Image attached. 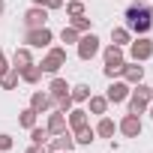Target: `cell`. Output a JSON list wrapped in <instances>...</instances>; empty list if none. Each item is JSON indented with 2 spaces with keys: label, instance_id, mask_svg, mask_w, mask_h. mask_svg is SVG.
I'll list each match as a JSON object with an SVG mask.
<instances>
[{
  "label": "cell",
  "instance_id": "4fadbf2b",
  "mask_svg": "<svg viewBox=\"0 0 153 153\" xmlns=\"http://www.w3.org/2000/svg\"><path fill=\"white\" fill-rule=\"evenodd\" d=\"M30 108H33L36 114H48V111L54 108V99H51L48 93H42V90H36V93L30 96Z\"/></svg>",
  "mask_w": 153,
  "mask_h": 153
},
{
  "label": "cell",
  "instance_id": "44dd1931",
  "mask_svg": "<svg viewBox=\"0 0 153 153\" xmlns=\"http://www.w3.org/2000/svg\"><path fill=\"white\" fill-rule=\"evenodd\" d=\"M18 72H21V81H24V84H39V81H42L39 63H30V66H24V69H18Z\"/></svg>",
  "mask_w": 153,
  "mask_h": 153
},
{
  "label": "cell",
  "instance_id": "8d00e7d4",
  "mask_svg": "<svg viewBox=\"0 0 153 153\" xmlns=\"http://www.w3.org/2000/svg\"><path fill=\"white\" fill-rule=\"evenodd\" d=\"M30 3H33V6H42V3H45V0H30Z\"/></svg>",
  "mask_w": 153,
  "mask_h": 153
},
{
  "label": "cell",
  "instance_id": "ba28073f",
  "mask_svg": "<svg viewBox=\"0 0 153 153\" xmlns=\"http://www.w3.org/2000/svg\"><path fill=\"white\" fill-rule=\"evenodd\" d=\"M117 132L126 135V138H138V135L144 132V123H141L138 114H129V111H126V114L120 117V123H117Z\"/></svg>",
  "mask_w": 153,
  "mask_h": 153
},
{
  "label": "cell",
  "instance_id": "f35d334b",
  "mask_svg": "<svg viewBox=\"0 0 153 153\" xmlns=\"http://www.w3.org/2000/svg\"><path fill=\"white\" fill-rule=\"evenodd\" d=\"M0 54H3V48H0Z\"/></svg>",
  "mask_w": 153,
  "mask_h": 153
},
{
  "label": "cell",
  "instance_id": "4316f807",
  "mask_svg": "<svg viewBox=\"0 0 153 153\" xmlns=\"http://www.w3.org/2000/svg\"><path fill=\"white\" fill-rule=\"evenodd\" d=\"M69 24H72L75 30H78V33H90V30H93V21H90L87 15H78V18H69Z\"/></svg>",
  "mask_w": 153,
  "mask_h": 153
},
{
  "label": "cell",
  "instance_id": "7a4b0ae2",
  "mask_svg": "<svg viewBox=\"0 0 153 153\" xmlns=\"http://www.w3.org/2000/svg\"><path fill=\"white\" fill-rule=\"evenodd\" d=\"M60 66H66V48L63 45H48V54L39 60L42 75H57Z\"/></svg>",
  "mask_w": 153,
  "mask_h": 153
},
{
  "label": "cell",
  "instance_id": "836d02e7",
  "mask_svg": "<svg viewBox=\"0 0 153 153\" xmlns=\"http://www.w3.org/2000/svg\"><path fill=\"white\" fill-rule=\"evenodd\" d=\"M24 153H48V147H45V144H30Z\"/></svg>",
  "mask_w": 153,
  "mask_h": 153
},
{
  "label": "cell",
  "instance_id": "d590c367",
  "mask_svg": "<svg viewBox=\"0 0 153 153\" xmlns=\"http://www.w3.org/2000/svg\"><path fill=\"white\" fill-rule=\"evenodd\" d=\"M147 114H150V120H153V102H150V105H147Z\"/></svg>",
  "mask_w": 153,
  "mask_h": 153
},
{
  "label": "cell",
  "instance_id": "83f0119b",
  "mask_svg": "<svg viewBox=\"0 0 153 153\" xmlns=\"http://www.w3.org/2000/svg\"><path fill=\"white\" fill-rule=\"evenodd\" d=\"M78 39H81V33L75 30L72 24H66V27L60 30V42H66V45H75V42H78Z\"/></svg>",
  "mask_w": 153,
  "mask_h": 153
},
{
  "label": "cell",
  "instance_id": "cb8c5ba5",
  "mask_svg": "<svg viewBox=\"0 0 153 153\" xmlns=\"http://www.w3.org/2000/svg\"><path fill=\"white\" fill-rule=\"evenodd\" d=\"M36 117H39V114H36V111L27 105L24 111H18V126H24V129H33V126H36Z\"/></svg>",
  "mask_w": 153,
  "mask_h": 153
},
{
  "label": "cell",
  "instance_id": "8992f818",
  "mask_svg": "<svg viewBox=\"0 0 153 153\" xmlns=\"http://www.w3.org/2000/svg\"><path fill=\"white\" fill-rule=\"evenodd\" d=\"M24 42H27L30 48H48V45L54 42V33H51L48 24H45V27H33V30L24 33Z\"/></svg>",
  "mask_w": 153,
  "mask_h": 153
},
{
  "label": "cell",
  "instance_id": "7c38bea8",
  "mask_svg": "<svg viewBox=\"0 0 153 153\" xmlns=\"http://www.w3.org/2000/svg\"><path fill=\"white\" fill-rule=\"evenodd\" d=\"M102 60H105V66H123L126 54H123V48H120V45L108 42V45L102 48Z\"/></svg>",
  "mask_w": 153,
  "mask_h": 153
},
{
  "label": "cell",
  "instance_id": "30bf717a",
  "mask_svg": "<svg viewBox=\"0 0 153 153\" xmlns=\"http://www.w3.org/2000/svg\"><path fill=\"white\" fill-rule=\"evenodd\" d=\"M120 78H123L126 84H138V81H144V66H141V63H135V60H123Z\"/></svg>",
  "mask_w": 153,
  "mask_h": 153
},
{
  "label": "cell",
  "instance_id": "d6986e66",
  "mask_svg": "<svg viewBox=\"0 0 153 153\" xmlns=\"http://www.w3.org/2000/svg\"><path fill=\"white\" fill-rule=\"evenodd\" d=\"M72 138H75V144H81V147H90V144L96 141V132H93V126L87 123V126H81V129H75V132H72Z\"/></svg>",
  "mask_w": 153,
  "mask_h": 153
},
{
  "label": "cell",
  "instance_id": "74e56055",
  "mask_svg": "<svg viewBox=\"0 0 153 153\" xmlns=\"http://www.w3.org/2000/svg\"><path fill=\"white\" fill-rule=\"evenodd\" d=\"M3 9H6V3H3V0H0V15H3Z\"/></svg>",
  "mask_w": 153,
  "mask_h": 153
},
{
  "label": "cell",
  "instance_id": "9c48e42d",
  "mask_svg": "<svg viewBox=\"0 0 153 153\" xmlns=\"http://www.w3.org/2000/svg\"><path fill=\"white\" fill-rule=\"evenodd\" d=\"M45 24H48V9H45V6H30V9L24 12V27H27V30L45 27Z\"/></svg>",
  "mask_w": 153,
  "mask_h": 153
},
{
  "label": "cell",
  "instance_id": "8fae6325",
  "mask_svg": "<svg viewBox=\"0 0 153 153\" xmlns=\"http://www.w3.org/2000/svg\"><path fill=\"white\" fill-rule=\"evenodd\" d=\"M45 129H48L51 135L66 132V129H69V126H66V114H63V111H57V108H51V111H48V120H45Z\"/></svg>",
  "mask_w": 153,
  "mask_h": 153
},
{
  "label": "cell",
  "instance_id": "ffe728a7",
  "mask_svg": "<svg viewBox=\"0 0 153 153\" xmlns=\"http://www.w3.org/2000/svg\"><path fill=\"white\" fill-rule=\"evenodd\" d=\"M66 93H69L66 78H60V75H51V81H48V96L57 99V96H66Z\"/></svg>",
  "mask_w": 153,
  "mask_h": 153
},
{
  "label": "cell",
  "instance_id": "1f68e13d",
  "mask_svg": "<svg viewBox=\"0 0 153 153\" xmlns=\"http://www.w3.org/2000/svg\"><path fill=\"white\" fill-rule=\"evenodd\" d=\"M120 69H123V66H102V75L111 81V78H120Z\"/></svg>",
  "mask_w": 153,
  "mask_h": 153
},
{
  "label": "cell",
  "instance_id": "f546056e",
  "mask_svg": "<svg viewBox=\"0 0 153 153\" xmlns=\"http://www.w3.org/2000/svg\"><path fill=\"white\" fill-rule=\"evenodd\" d=\"M72 105H75V102H72V96H69V93L54 99V108H57V111H63V114H69V111H72Z\"/></svg>",
  "mask_w": 153,
  "mask_h": 153
},
{
  "label": "cell",
  "instance_id": "603a6c76",
  "mask_svg": "<svg viewBox=\"0 0 153 153\" xmlns=\"http://www.w3.org/2000/svg\"><path fill=\"white\" fill-rule=\"evenodd\" d=\"M111 42L120 45V48H126V45L132 42V33H129L126 27H111Z\"/></svg>",
  "mask_w": 153,
  "mask_h": 153
},
{
  "label": "cell",
  "instance_id": "5b68a950",
  "mask_svg": "<svg viewBox=\"0 0 153 153\" xmlns=\"http://www.w3.org/2000/svg\"><path fill=\"white\" fill-rule=\"evenodd\" d=\"M45 147H48V153H72L78 144H75V138H72V129H66L60 135H51Z\"/></svg>",
  "mask_w": 153,
  "mask_h": 153
},
{
  "label": "cell",
  "instance_id": "ab89813d",
  "mask_svg": "<svg viewBox=\"0 0 153 153\" xmlns=\"http://www.w3.org/2000/svg\"><path fill=\"white\" fill-rule=\"evenodd\" d=\"M150 87H153V84H150Z\"/></svg>",
  "mask_w": 153,
  "mask_h": 153
},
{
  "label": "cell",
  "instance_id": "277c9868",
  "mask_svg": "<svg viewBox=\"0 0 153 153\" xmlns=\"http://www.w3.org/2000/svg\"><path fill=\"white\" fill-rule=\"evenodd\" d=\"M126 48H129V60H135V63H144L153 57V39L150 36H132V42Z\"/></svg>",
  "mask_w": 153,
  "mask_h": 153
},
{
  "label": "cell",
  "instance_id": "4dcf8cb0",
  "mask_svg": "<svg viewBox=\"0 0 153 153\" xmlns=\"http://www.w3.org/2000/svg\"><path fill=\"white\" fill-rule=\"evenodd\" d=\"M12 147H15V138L9 132H0V153H9Z\"/></svg>",
  "mask_w": 153,
  "mask_h": 153
},
{
  "label": "cell",
  "instance_id": "e0dca14e",
  "mask_svg": "<svg viewBox=\"0 0 153 153\" xmlns=\"http://www.w3.org/2000/svg\"><path fill=\"white\" fill-rule=\"evenodd\" d=\"M87 114H96V117L108 114V99L99 96V93H90V99H87Z\"/></svg>",
  "mask_w": 153,
  "mask_h": 153
},
{
  "label": "cell",
  "instance_id": "2e32d148",
  "mask_svg": "<svg viewBox=\"0 0 153 153\" xmlns=\"http://www.w3.org/2000/svg\"><path fill=\"white\" fill-rule=\"evenodd\" d=\"M15 69H24V66H30L33 63V51H30V45H21V48H15V54H12V60H9Z\"/></svg>",
  "mask_w": 153,
  "mask_h": 153
},
{
  "label": "cell",
  "instance_id": "d6a6232c",
  "mask_svg": "<svg viewBox=\"0 0 153 153\" xmlns=\"http://www.w3.org/2000/svg\"><path fill=\"white\" fill-rule=\"evenodd\" d=\"M63 3H66V0H45L42 6H45V9L51 12V9H63Z\"/></svg>",
  "mask_w": 153,
  "mask_h": 153
},
{
  "label": "cell",
  "instance_id": "f1b7e54d",
  "mask_svg": "<svg viewBox=\"0 0 153 153\" xmlns=\"http://www.w3.org/2000/svg\"><path fill=\"white\" fill-rule=\"evenodd\" d=\"M126 102H129V114H138V117H141V114L147 111V102H144V99H135L132 90H129V99H126Z\"/></svg>",
  "mask_w": 153,
  "mask_h": 153
},
{
  "label": "cell",
  "instance_id": "484cf974",
  "mask_svg": "<svg viewBox=\"0 0 153 153\" xmlns=\"http://www.w3.org/2000/svg\"><path fill=\"white\" fill-rule=\"evenodd\" d=\"M48 138H51V132L45 126H33L30 129V144H48Z\"/></svg>",
  "mask_w": 153,
  "mask_h": 153
},
{
  "label": "cell",
  "instance_id": "3957f363",
  "mask_svg": "<svg viewBox=\"0 0 153 153\" xmlns=\"http://www.w3.org/2000/svg\"><path fill=\"white\" fill-rule=\"evenodd\" d=\"M75 48H78V60H84V63H90L99 51H102V39L90 30V33H81V39L75 42Z\"/></svg>",
  "mask_w": 153,
  "mask_h": 153
},
{
  "label": "cell",
  "instance_id": "ac0fdd59",
  "mask_svg": "<svg viewBox=\"0 0 153 153\" xmlns=\"http://www.w3.org/2000/svg\"><path fill=\"white\" fill-rule=\"evenodd\" d=\"M18 81H21V72L9 63V69L0 75V87H3V90H15V87H18Z\"/></svg>",
  "mask_w": 153,
  "mask_h": 153
},
{
  "label": "cell",
  "instance_id": "e575fe53",
  "mask_svg": "<svg viewBox=\"0 0 153 153\" xmlns=\"http://www.w3.org/2000/svg\"><path fill=\"white\" fill-rule=\"evenodd\" d=\"M6 69H9V60H6V57H3V54H0V75H3V72H6Z\"/></svg>",
  "mask_w": 153,
  "mask_h": 153
},
{
  "label": "cell",
  "instance_id": "5bb4252c",
  "mask_svg": "<svg viewBox=\"0 0 153 153\" xmlns=\"http://www.w3.org/2000/svg\"><path fill=\"white\" fill-rule=\"evenodd\" d=\"M90 123V117H87V108H75L72 105V111L66 114V126L75 132V129H81V126H87Z\"/></svg>",
  "mask_w": 153,
  "mask_h": 153
},
{
  "label": "cell",
  "instance_id": "7402d4cb",
  "mask_svg": "<svg viewBox=\"0 0 153 153\" xmlns=\"http://www.w3.org/2000/svg\"><path fill=\"white\" fill-rule=\"evenodd\" d=\"M90 84H75V87H69V96H72V102L75 105H84L87 99H90Z\"/></svg>",
  "mask_w": 153,
  "mask_h": 153
},
{
  "label": "cell",
  "instance_id": "6da1fadb",
  "mask_svg": "<svg viewBox=\"0 0 153 153\" xmlns=\"http://www.w3.org/2000/svg\"><path fill=\"white\" fill-rule=\"evenodd\" d=\"M123 21H126L123 27H126L132 36H147V33L153 30V6H147L144 0H135V3L126 6Z\"/></svg>",
  "mask_w": 153,
  "mask_h": 153
},
{
  "label": "cell",
  "instance_id": "d4e9b609",
  "mask_svg": "<svg viewBox=\"0 0 153 153\" xmlns=\"http://www.w3.org/2000/svg\"><path fill=\"white\" fill-rule=\"evenodd\" d=\"M63 6H66V15H69V18H78V15H87V12H84V0H66Z\"/></svg>",
  "mask_w": 153,
  "mask_h": 153
},
{
  "label": "cell",
  "instance_id": "9a60e30c",
  "mask_svg": "<svg viewBox=\"0 0 153 153\" xmlns=\"http://www.w3.org/2000/svg\"><path fill=\"white\" fill-rule=\"evenodd\" d=\"M93 132H96V138H108V141H111V138H114V132H117V123H114L111 117H105V114H102V117H99V123L93 126Z\"/></svg>",
  "mask_w": 153,
  "mask_h": 153
},
{
  "label": "cell",
  "instance_id": "52a82bcc",
  "mask_svg": "<svg viewBox=\"0 0 153 153\" xmlns=\"http://www.w3.org/2000/svg\"><path fill=\"white\" fill-rule=\"evenodd\" d=\"M129 90H132V84H126L123 78H111V84H108V90H105L108 105H120V102H126V99H129Z\"/></svg>",
  "mask_w": 153,
  "mask_h": 153
}]
</instances>
